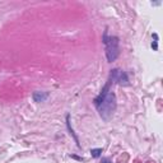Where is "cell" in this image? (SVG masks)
<instances>
[{"label": "cell", "instance_id": "6da1fadb", "mask_svg": "<svg viewBox=\"0 0 163 163\" xmlns=\"http://www.w3.org/2000/svg\"><path fill=\"white\" fill-rule=\"evenodd\" d=\"M110 84V82L107 83V85L102 89V93L94 99V105L99 111V115L106 120L110 119L116 110V98L115 94L108 91Z\"/></svg>", "mask_w": 163, "mask_h": 163}, {"label": "cell", "instance_id": "7a4b0ae2", "mask_svg": "<svg viewBox=\"0 0 163 163\" xmlns=\"http://www.w3.org/2000/svg\"><path fill=\"white\" fill-rule=\"evenodd\" d=\"M103 42L106 45V56H107V60L110 62L115 61L117 56L120 54V50H119V38L117 37H110L107 38V34L105 33V37H103Z\"/></svg>", "mask_w": 163, "mask_h": 163}, {"label": "cell", "instance_id": "3957f363", "mask_svg": "<svg viewBox=\"0 0 163 163\" xmlns=\"http://www.w3.org/2000/svg\"><path fill=\"white\" fill-rule=\"evenodd\" d=\"M110 82L111 83H119V84H125L127 85L129 84V80H127V77L125 73H122L119 69H113V70H111V75H110Z\"/></svg>", "mask_w": 163, "mask_h": 163}, {"label": "cell", "instance_id": "277c9868", "mask_svg": "<svg viewBox=\"0 0 163 163\" xmlns=\"http://www.w3.org/2000/svg\"><path fill=\"white\" fill-rule=\"evenodd\" d=\"M47 93H41V92H34V94H33V99L36 102H43L45 99L47 98Z\"/></svg>", "mask_w": 163, "mask_h": 163}, {"label": "cell", "instance_id": "5b68a950", "mask_svg": "<svg viewBox=\"0 0 163 163\" xmlns=\"http://www.w3.org/2000/svg\"><path fill=\"white\" fill-rule=\"evenodd\" d=\"M101 153H102V149H92L91 150V154H92V157L93 158H98L99 155H101Z\"/></svg>", "mask_w": 163, "mask_h": 163}, {"label": "cell", "instance_id": "8992f818", "mask_svg": "<svg viewBox=\"0 0 163 163\" xmlns=\"http://www.w3.org/2000/svg\"><path fill=\"white\" fill-rule=\"evenodd\" d=\"M152 47H153V48H154V50H157V48H158V45H157V41H154V42H153V43H152Z\"/></svg>", "mask_w": 163, "mask_h": 163}, {"label": "cell", "instance_id": "52a82bcc", "mask_svg": "<svg viewBox=\"0 0 163 163\" xmlns=\"http://www.w3.org/2000/svg\"><path fill=\"white\" fill-rule=\"evenodd\" d=\"M101 163H108V159H103V161Z\"/></svg>", "mask_w": 163, "mask_h": 163}]
</instances>
